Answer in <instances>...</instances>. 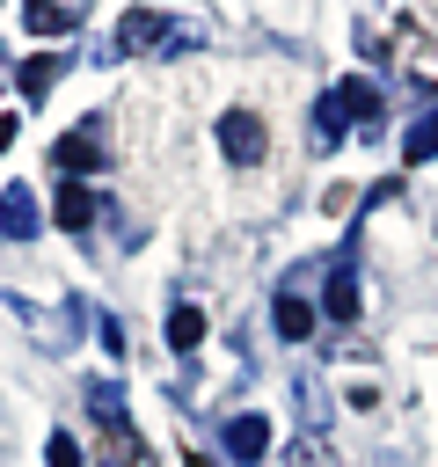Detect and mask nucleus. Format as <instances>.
<instances>
[{
  "mask_svg": "<svg viewBox=\"0 0 438 467\" xmlns=\"http://www.w3.org/2000/svg\"><path fill=\"white\" fill-rule=\"evenodd\" d=\"M7 146H15V117H0V153H7Z\"/></svg>",
  "mask_w": 438,
  "mask_h": 467,
  "instance_id": "obj_18",
  "label": "nucleus"
},
{
  "mask_svg": "<svg viewBox=\"0 0 438 467\" xmlns=\"http://www.w3.org/2000/svg\"><path fill=\"white\" fill-rule=\"evenodd\" d=\"M58 73H66V58H22V95L36 102V95H44V88H51Z\"/></svg>",
  "mask_w": 438,
  "mask_h": 467,
  "instance_id": "obj_15",
  "label": "nucleus"
},
{
  "mask_svg": "<svg viewBox=\"0 0 438 467\" xmlns=\"http://www.w3.org/2000/svg\"><path fill=\"white\" fill-rule=\"evenodd\" d=\"M95 161H102V124H95V117L73 124V131L51 146V168H66V175H73V168H95Z\"/></svg>",
  "mask_w": 438,
  "mask_h": 467,
  "instance_id": "obj_4",
  "label": "nucleus"
},
{
  "mask_svg": "<svg viewBox=\"0 0 438 467\" xmlns=\"http://www.w3.org/2000/svg\"><path fill=\"white\" fill-rule=\"evenodd\" d=\"M263 146H270V131H263L256 109H226V117H219V153H226V161L248 168V161H263Z\"/></svg>",
  "mask_w": 438,
  "mask_h": 467,
  "instance_id": "obj_3",
  "label": "nucleus"
},
{
  "mask_svg": "<svg viewBox=\"0 0 438 467\" xmlns=\"http://www.w3.org/2000/svg\"><path fill=\"white\" fill-rule=\"evenodd\" d=\"M124 467H153V460H146V452H139V445H131V452H124Z\"/></svg>",
  "mask_w": 438,
  "mask_h": 467,
  "instance_id": "obj_19",
  "label": "nucleus"
},
{
  "mask_svg": "<svg viewBox=\"0 0 438 467\" xmlns=\"http://www.w3.org/2000/svg\"><path fill=\"white\" fill-rule=\"evenodd\" d=\"M358 306H365V299H358V234H350V241H343V255L328 263L321 314H328V321H358Z\"/></svg>",
  "mask_w": 438,
  "mask_h": 467,
  "instance_id": "obj_2",
  "label": "nucleus"
},
{
  "mask_svg": "<svg viewBox=\"0 0 438 467\" xmlns=\"http://www.w3.org/2000/svg\"><path fill=\"white\" fill-rule=\"evenodd\" d=\"M431 153H438V109H423V117L402 131V161H409V168H423Z\"/></svg>",
  "mask_w": 438,
  "mask_h": 467,
  "instance_id": "obj_12",
  "label": "nucleus"
},
{
  "mask_svg": "<svg viewBox=\"0 0 438 467\" xmlns=\"http://www.w3.org/2000/svg\"><path fill=\"white\" fill-rule=\"evenodd\" d=\"M110 51L117 58H182V51H204V22H182V15H161V7H124Z\"/></svg>",
  "mask_w": 438,
  "mask_h": 467,
  "instance_id": "obj_1",
  "label": "nucleus"
},
{
  "mask_svg": "<svg viewBox=\"0 0 438 467\" xmlns=\"http://www.w3.org/2000/svg\"><path fill=\"white\" fill-rule=\"evenodd\" d=\"M190 467H204V460H190Z\"/></svg>",
  "mask_w": 438,
  "mask_h": 467,
  "instance_id": "obj_20",
  "label": "nucleus"
},
{
  "mask_svg": "<svg viewBox=\"0 0 438 467\" xmlns=\"http://www.w3.org/2000/svg\"><path fill=\"white\" fill-rule=\"evenodd\" d=\"M22 29L29 36H66V29H80V7H66V0H22Z\"/></svg>",
  "mask_w": 438,
  "mask_h": 467,
  "instance_id": "obj_8",
  "label": "nucleus"
},
{
  "mask_svg": "<svg viewBox=\"0 0 438 467\" xmlns=\"http://www.w3.org/2000/svg\"><path fill=\"white\" fill-rule=\"evenodd\" d=\"M36 219H44V212H36L29 182H7V190H0V234H7V241H29V234H36Z\"/></svg>",
  "mask_w": 438,
  "mask_h": 467,
  "instance_id": "obj_5",
  "label": "nucleus"
},
{
  "mask_svg": "<svg viewBox=\"0 0 438 467\" xmlns=\"http://www.w3.org/2000/svg\"><path fill=\"white\" fill-rule=\"evenodd\" d=\"M168 343H175V350H197V343H204V314H197V306H175V314H168Z\"/></svg>",
  "mask_w": 438,
  "mask_h": 467,
  "instance_id": "obj_14",
  "label": "nucleus"
},
{
  "mask_svg": "<svg viewBox=\"0 0 438 467\" xmlns=\"http://www.w3.org/2000/svg\"><path fill=\"white\" fill-rule=\"evenodd\" d=\"M88 409H95V423H102L110 438H131V409H124V387H117V379H95V387H88Z\"/></svg>",
  "mask_w": 438,
  "mask_h": 467,
  "instance_id": "obj_6",
  "label": "nucleus"
},
{
  "mask_svg": "<svg viewBox=\"0 0 438 467\" xmlns=\"http://www.w3.org/2000/svg\"><path fill=\"white\" fill-rule=\"evenodd\" d=\"M88 219H95V197H88L80 175H66V182H58V226H66V234H88Z\"/></svg>",
  "mask_w": 438,
  "mask_h": 467,
  "instance_id": "obj_9",
  "label": "nucleus"
},
{
  "mask_svg": "<svg viewBox=\"0 0 438 467\" xmlns=\"http://www.w3.org/2000/svg\"><path fill=\"white\" fill-rule=\"evenodd\" d=\"M328 95H336L343 117H365V131H372V117H380V88H372V80H336Z\"/></svg>",
  "mask_w": 438,
  "mask_h": 467,
  "instance_id": "obj_11",
  "label": "nucleus"
},
{
  "mask_svg": "<svg viewBox=\"0 0 438 467\" xmlns=\"http://www.w3.org/2000/svg\"><path fill=\"white\" fill-rule=\"evenodd\" d=\"M285 467H314V445H299V452H292V460H285Z\"/></svg>",
  "mask_w": 438,
  "mask_h": 467,
  "instance_id": "obj_17",
  "label": "nucleus"
},
{
  "mask_svg": "<svg viewBox=\"0 0 438 467\" xmlns=\"http://www.w3.org/2000/svg\"><path fill=\"white\" fill-rule=\"evenodd\" d=\"M270 321H277V336H285V343H307V336H314V306H307L299 292H277Z\"/></svg>",
  "mask_w": 438,
  "mask_h": 467,
  "instance_id": "obj_10",
  "label": "nucleus"
},
{
  "mask_svg": "<svg viewBox=\"0 0 438 467\" xmlns=\"http://www.w3.org/2000/svg\"><path fill=\"white\" fill-rule=\"evenodd\" d=\"M219 438H226V452H234L241 467H256V460L270 452V423H263V416H234V423H226Z\"/></svg>",
  "mask_w": 438,
  "mask_h": 467,
  "instance_id": "obj_7",
  "label": "nucleus"
},
{
  "mask_svg": "<svg viewBox=\"0 0 438 467\" xmlns=\"http://www.w3.org/2000/svg\"><path fill=\"white\" fill-rule=\"evenodd\" d=\"M44 460H51V467H80V438H73V431H51Z\"/></svg>",
  "mask_w": 438,
  "mask_h": 467,
  "instance_id": "obj_16",
  "label": "nucleus"
},
{
  "mask_svg": "<svg viewBox=\"0 0 438 467\" xmlns=\"http://www.w3.org/2000/svg\"><path fill=\"white\" fill-rule=\"evenodd\" d=\"M307 139H314V153H336V146H343V109H336V95L314 102V131H307Z\"/></svg>",
  "mask_w": 438,
  "mask_h": 467,
  "instance_id": "obj_13",
  "label": "nucleus"
}]
</instances>
